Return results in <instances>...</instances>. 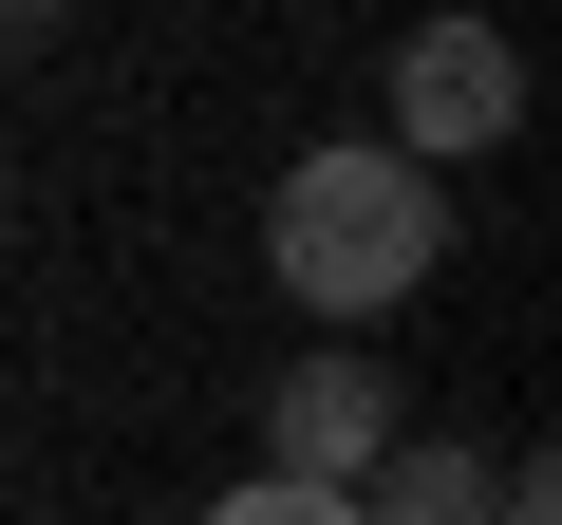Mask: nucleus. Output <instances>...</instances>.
Listing matches in <instances>:
<instances>
[{"label": "nucleus", "instance_id": "20e7f679", "mask_svg": "<svg viewBox=\"0 0 562 525\" xmlns=\"http://www.w3.org/2000/svg\"><path fill=\"white\" fill-rule=\"evenodd\" d=\"M357 525H506V469H487V450H450V432H394V450H375V488H357Z\"/></svg>", "mask_w": 562, "mask_h": 525}, {"label": "nucleus", "instance_id": "f03ea898", "mask_svg": "<svg viewBox=\"0 0 562 525\" xmlns=\"http://www.w3.org/2000/svg\"><path fill=\"white\" fill-rule=\"evenodd\" d=\"M506 132H525V57H506L487 20H413V38H394V132H375V150L450 188V169L506 150Z\"/></svg>", "mask_w": 562, "mask_h": 525}, {"label": "nucleus", "instance_id": "7ed1b4c3", "mask_svg": "<svg viewBox=\"0 0 562 525\" xmlns=\"http://www.w3.org/2000/svg\"><path fill=\"white\" fill-rule=\"evenodd\" d=\"M413 413H394V376H375V338H319L301 376L262 394V450H281V488H375V450H394Z\"/></svg>", "mask_w": 562, "mask_h": 525}, {"label": "nucleus", "instance_id": "f257e3e1", "mask_svg": "<svg viewBox=\"0 0 562 525\" xmlns=\"http://www.w3.org/2000/svg\"><path fill=\"white\" fill-rule=\"evenodd\" d=\"M262 262H281V301H301L319 338H375L394 301H431V262H450V188L394 169L375 132H319L301 169H281V206H262Z\"/></svg>", "mask_w": 562, "mask_h": 525}, {"label": "nucleus", "instance_id": "39448f33", "mask_svg": "<svg viewBox=\"0 0 562 525\" xmlns=\"http://www.w3.org/2000/svg\"><path fill=\"white\" fill-rule=\"evenodd\" d=\"M206 525H357V488H281V469H244Z\"/></svg>", "mask_w": 562, "mask_h": 525}]
</instances>
